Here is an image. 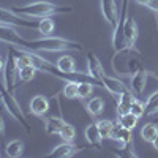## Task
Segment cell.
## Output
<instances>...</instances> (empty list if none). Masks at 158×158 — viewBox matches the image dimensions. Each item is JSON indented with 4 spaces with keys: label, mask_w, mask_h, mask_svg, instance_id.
<instances>
[{
    "label": "cell",
    "mask_w": 158,
    "mask_h": 158,
    "mask_svg": "<svg viewBox=\"0 0 158 158\" xmlns=\"http://www.w3.org/2000/svg\"><path fill=\"white\" fill-rule=\"evenodd\" d=\"M16 48H25L35 52H70V51L81 52L82 51L81 43H76L60 36H49V35L43 38H35V40H22L21 46Z\"/></svg>",
    "instance_id": "1"
},
{
    "label": "cell",
    "mask_w": 158,
    "mask_h": 158,
    "mask_svg": "<svg viewBox=\"0 0 158 158\" xmlns=\"http://www.w3.org/2000/svg\"><path fill=\"white\" fill-rule=\"evenodd\" d=\"M11 10L25 18H38V19L56 15H67V13L73 11L71 6H59L51 2H30L25 5H15L11 6Z\"/></svg>",
    "instance_id": "2"
},
{
    "label": "cell",
    "mask_w": 158,
    "mask_h": 158,
    "mask_svg": "<svg viewBox=\"0 0 158 158\" xmlns=\"http://www.w3.org/2000/svg\"><path fill=\"white\" fill-rule=\"evenodd\" d=\"M0 97H2V103H3L5 109L8 111V114L15 118L16 122H19L27 133H32V127H30V123L27 120V117H25V114L22 112L19 103L16 101L15 95H13L11 92L2 84V81H0Z\"/></svg>",
    "instance_id": "3"
},
{
    "label": "cell",
    "mask_w": 158,
    "mask_h": 158,
    "mask_svg": "<svg viewBox=\"0 0 158 158\" xmlns=\"http://www.w3.org/2000/svg\"><path fill=\"white\" fill-rule=\"evenodd\" d=\"M18 79H19V67L16 63V59H15V54H13L11 48L8 49V54H6V63H5V71H3V76H2V84L11 92L15 94L16 90V84H18Z\"/></svg>",
    "instance_id": "4"
},
{
    "label": "cell",
    "mask_w": 158,
    "mask_h": 158,
    "mask_svg": "<svg viewBox=\"0 0 158 158\" xmlns=\"http://www.w3.org/2000/svg\"><path fill=\"white\" fill-rule=\"evenodd\" d=\"M0 24H6V25H13V27H24V29H32V30H38V22L33 24L30 22L25 16L19 15V13L13 11L11 8H2L0 6Z\"/></svg>",
    "instance_id": "5"
},
{
    "label": "cell",
    "mask_w": 158,
    "mask_h": 158,
    "mask_svg": "<svg viewBox=\"0 0 158 158\" xmlns=\"http://www.w3.org/2000/svg\"><path fill=\"white\" fill-rule=\"evenodd\" d=\"M81 150H84V147L76 146L74 142L63 141L62 144L56 146L54 149L49 152V156L51 158H70V156H74L76 153H79Z\"/></svg>",
    "instance_id": "6"
},
{
    "label": "cell",
    "mask_w": 158,
    "mask_h": 158,
    "mask_svg": "<svg viewBox=\"0 0 158 158\" xmlns=\"http://www.w3.org/2000/svg\"><path fill=\"white\" fill-rule=\"evenodd\" d=\"M100 6H101V13H103V18L106 21L112 30L117 27V22H118V10L115 5V0H100Z\"/></svg>",
    "instance_id": "7"
},
{
    "label": "cell",
    "mask_w": 158,
    "mask_h": 158,
    "mask_svg": "<svg viewBox=\"0 0 158 158\" xmlns=\"http://www.w3.org/2000/svg\"><path fill=\"white\" fill-rule=\"evenodd\" d=\"M101 82H103V87L106 89L109 94L112 95V97H118V95H122V94H125V92H128V90H131V89H128V85L122 81V79H118V77H112V76H104L103 79H101Z\"/></svg>",
    "instance_id": "8"
},
{
    "label": "cell",
    "mask_w": 158,
    "mask_h": 158,
    "mask_svg": "<svg viewBox=\"0 0 158 158\" xmlns=\"http://www.w3.org/2000/svg\"><path fill=\"white\" fill-rule=\"evenodd\" d=\"M30 114L40 117V118H43L49 114V108H51V104H49V98L46 95H35L30 101Z\"/></svg>",
    "instance_id": "9"
},
{
    "label": "cell",
    "mask_w": 158,
    "mask_h": 158,
    "mask_svg": "<svg viewBox=\"0 0 158 158\" xmlns=\"http://www.w3.org/2000/svg\"><path fill=\"white\" fill-rule=\"evenodd\" d=\"M22 36L18 33L16 27L6 24H0V41H3L10 46H21L22 43Z\"/></svg>",
    "instance_id": "10"
},
{
    "label": "cell",
    "mask_w": 158,
    "mask_h": 158,
    "mask_svg": "<svg viewBox=\"0 0 158 158\" xmlns=\"http://www.w3.org/2000/svg\"><path fill=\"white\" fill-rule=\"evenodd\" d=\"M87 73L92 77L98 79V81H101V79L106 76V73H104V68H103V65H101L98 56L95 54V52H92V51L87 52Z\"/></svg>",
    "instance_id": "11"
},
{
    "label": "cell",
    "mask_w": 158,
    "mask_h": 158,
    "mask_svg": "<svg viewBox=\"0 0 158 158\" xmlns=\"http://www.w3.org/2000/svg\"><path fill=\"white\" fill-rule=\"evenodd\" d=\"M150 74H152L150 71H147L146 68H144V70H141V71H138V73H135L133 76H131V87L130 89L136 97H141L144 94L146 85H147V79H149Z\"/></svg>",
    "instance_id": "12"
},
{
    "label": "cell",
    "mask_w": 158,
    "mask_h": 158,
    "mask_svg": "<svg viewBox=\"0 0 158 158\" xmlns=\"http://www.w3.org/2000/svg\"><path fill=\"white\" fill-rule=\"evenodd\" d=\"M43 122H44V131H46L48 135H59L62 125L65 123L63 112H62V106H60L57 115H56V114L46 115V117H43Z\"/></svg>",
    "instance_id": "13"
},
{
    "label": "cell",
    "mask_w": 158,
    "mask_h": 158,
    "mask_svg": "<svg viewBox=\"0 0 158 158\" xmlns=\"http://www.w3.org/2000/svg\"><path fill=\"white\" fill-rule=\"evenodd\" d=\"M123 36L128 41L130 46H135L136 41H138V35H139V29H138V24L135 22L133 16L127 15L125 19H123Z\"/></svg>",
    "instance_id": "14"
},
{
    "label": "cell",
    "mask_w": 158,
    "mask_h": 158,
    "mask_svg": "<svg viewBox=\"0 0 158 158\" xmlns=\"http://www.w3.org/2000/svg\"><path fill=\"white\" fill-rule=\"evenodd\" d=\"M135 100H136V95L131 90L125 92V94H122V95H118L115 98V101H117V117L122 115V114L130 112V108H131V104L135 103Z\"/></svg>",
    "instance_id": "15"
},
{
    "label": "cell",
    "mask_w": 158,
    "mask_h": 158,
    "mask_svg": "<svg viewBox=\"0 0 158 158\" xmlns=\"http://www.w3.org/2000/svg\"><path fill=\"white\" fill-rule=\"evenodd\" d=\"M84 136H85V139H87V142L90 144V146L97 147L98 150L103 149V136L100 133L97 123H90L85 128V131H84Z\"/></svg>",
    "instance_id": "16"
},
{
    "label": "cell",
    "mask_w": 158,
    "mask_h": 158,
    "mask_svg": "<svg viewBox=\"0 0 158 158\" xmlns=\"http://www.w3.org/2000/svg\"><path fill=\"white\" fill-rule=\"evenodd\" d=\"M87 112L90 117H100L104 111V100L101 97H95V98H92L89 103H87V106H85Z\"/></svg>",
    "instance_id": "17"
},
{
    "label": "cell",
    "mask_w": 158,
    "mask_h": 158,
    "mask_svg": "<svg viewBox=\"0 0 158 158\" xmlns=\"http://www.w3.org/2000/svg\"><path fill=\"white\" fill-rule=\"evenodd\" d=\"M5 152L10 158H19L24 152V142L21 139H13L5 146Z\"/></svg>",
    "instance_id": "18"
},
{
    "label": "cell",
    "mask_w": 158,
    "mask_h": 158,
    "mask_svg": "<svg viewBox=\"0 0 158 158\" xmlns=\"http://www.w3.org/2000/svg\"><path fill=\"white\" fill-rule=\"evenodd\" d=\"M54 30H56V22H54V19H52L51 16L41 18V19L38 21V32L41 33V35L48 36L51 33H54Z\"/></svg>",
    "instance_id": "19"
},
{
    "label": "cell",
    "mask_w": 158,
    "mask_h": 158,
    "mask_svg": "<svg viewBox=\"0 0 158 158\" xmlns=\"http://www.w3.org/2000/svg\"><path fill=\"white\" fill-rule=\"evenodd\" d=\"M138 122H139V117H136L133 112H127V114L118 115V123L127 130H135Z\"/></svg>",
    "instance_id": "20"
},
{
    "label": "cell",
    "mask_w": 158,
    "mask_h": 158,
    "mask_svg": "<svg viewBox=\"0 0 158 158\" xmlns=\"http://www.w3.org/2000/svg\"><path fill=\"white\" fill-rule=\"evenodd\" d=\"M156 135H158L156 123H146V125L141 128V136H142V139L146 141V142H150L152 144V141L155 139Z\"/></svg>",
    "instance_id": "21"
},
{
    "label": "cell",
    "mask_w": 158,
    "mask_h": 158,
    "mask_svg": "<svg viewBox=\"0 0 158 158\" xmlns=\"http://www.w3.org/2000/svg\"><path fill=\"white\" fill-rule=\"evenodd\" d=\"M59 136L63 139V141H68V142H74V139H76V128L71 125V123H68V122H65L63 125H62V128H60V131H59Z\"/></svg>",
    "instance_id": "22"
},
{
    "label": "cell",
    "mask_w": 158,
    "mask_h": 158,
    "mask_svg": "<svg viewBox=\"0 0 158 158\" xmlns=\"http://www.w3.org/2000/svg\"><path fill=\"white\" fill-rule=\"evenodd\" d=\"M77 82L79 81H67L62 89V95L68 100H76L77 98Z\"/></svg>",
    "instance_id": "23"
},
{
    "label": "cell",
    "mask_w": 158,
    "mask_h": 158,
    "mask_svg": "<svg viewBox=\"0 0 158 158\" xmlns=\"http://www.w3.org/2000/svg\"><path fill=\"white\" fill-rule=\"evenodd\" d=\"M94 94V84L87 82V81H79L77 82V98L79 100H85Z\"/></svg>",
    "instance_id": "24"
},
{
    "label": "cell",
    "mask_w": 158,
    "mask_h": 158,
    "mask_svg": "<svg viewBox=\"0 0 158 158\" xmlns=\"http://www.w3.org/2000/svg\"><path fill=\"white\" fill-rule=\"evenodd\" d=\"M156 114H158V90L153 92L146 103V115H156Z\"/></svg>",
    "instance_id": "25"
},
{
    "label": "cell",
    "mask_w": 158,
    "mask_h": 158,
    "mask_svg": "<svg viewBox=\"0 0 158 158\" xmlns=\"http://www.w3.org/2000/svg\"><path fill=\"white\" fill-rule=\"evenodd\" d=\"M36 71L38 70L33 67V65H25V67L19 68V79L22 82H30V81H33Z\"/></svg>",
    "instance_id": "26"
},
{
    "label": "cell",
    "mask_w": 158,
    "mask_h": 158,
    "mask_svg": "<svg viewBox=\"0 0 158 158\" xmlns=\"http://www.w3.org/2000/svg\"><path fill=\"white\" fill-rule=\"evenodd\" d=\"M98 125V130L103 136V139H111V135H112V130H114V122L112 120H100L97 122Z\"/></svg>",
    "instance_id": "27"
},
{
    "label": "cell",
    "mask_w": 158,
    "mask_h": 158,
    "mask_svg": "<svg viewBox=\"0 0 158 158\" xmlns=\"http://www.w3.org/2000/svg\"><path fill=\"white\" fill-rule=\"evenodd\" d=\"M130 112H133L136 117H142L144 114H146V103H142L141 100H135V103L131 104L130 108Z\"/></svg>",
    "instance_id": "28"
},
{
    "label": "cell",
    "mask_w": 158,
    "mask_h": 158,
    "mask_svg": "<svg viewBox=\"0 0 158 158\" xmlns=\"http://www.w3.org/2000/svg\"><path fill=\"white\" fill-rule=\"evenodd\" d=\"M147 8L152 10L155 13V16H156V22H158V0H150V2L147 3Z\"/></svg>",
    "instance_id": "29"
},
{
    "label": "cell",
    "mask_w": 158,
    "mask_h": 158,
    "mask_svg": "<svg viewBox=\"0 0 158 158\" xmlns=\"http://www.w3.org/2000/svg\"><path fill=\"white\" fill-rule=\"evenodd\" d=\"M5 63H6V59H3L2 56H0V79H2L3 71H5Z\"/></svg>",
    "instance_id": "30"
},
{
    "label": "cell",
    "mask_w": 158,
    "mask_h": 158,
    "mask_svg": "<svg viewBox=\"0 0 158 158\" xmlns=\"http://www.w3.org/2000/svg\"><path fill=\"white\" fill-rule=\"evenodd\" d=\"M3 135H5V122H3L2 115H0V138H2Z\"/></svg>",
    "instance_id": "31"
},
{
    "label": "cell",
    "mask_w": 158,
    "mask_h": 158,
    "mask_svg": "<svg viewBox=\"0 0 158 158\" xmlns=\"http://www.w3.org/2000/svg\"><path fill=\"white\" fill-rule=\"evenodd\" d=\"M152 146H153V149H155V150H158V135H156V136H155V139L152 141Z\"/></svg>",
    "instance_id": "32"
},
{
    "label": "cell",
    "mask_w": 158,
    "mask_h": 158,
    "mask_svg": "<svg viewBox=\"0 0 158 158\" xmlns=\"http://www.w3.org/2000/svg\"><path fill=\"white\" fill-rule=\"evenodd\" d=\"M136 2H138L139 5H144V6H147V3L150 2V0H136Z\"/></svg>",
    "instance_id": "33"
},
{
    "label": "cell",
    "mask_w": 158,
    "mask_h": 158,
    "mask_svg": "<svg viewBox=\"0 0 158 158\" xmlns=\"http://www.w3.org/2000/svg\"><path fill=\"white\" fill-rule=\"evenodd\" d=\"M156 123H158V114H156Z\"/></svg>",
    "instance_id": "34"
},
{
    "label": "cell",
    "mask_w": 158,
    "mask_h": 158,
    "mask_svg": "<svg viewBox=\"0 0 158 158\" xmlns=\"http://www.w3.org/2000/svg\"><path fill=\"white\" fill-rule=\"evenodd\" d=\"M0 103H2V97H0Z\"/></svg>",
    "instance_id": "35"
}]
</instances>
